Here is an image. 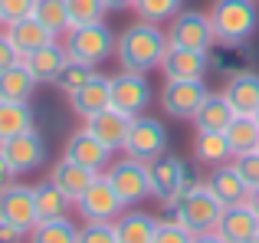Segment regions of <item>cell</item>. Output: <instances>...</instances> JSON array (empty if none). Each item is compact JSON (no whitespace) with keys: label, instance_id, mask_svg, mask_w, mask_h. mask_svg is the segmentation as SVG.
<instances>
[{"label":"cell","instance_id":"60d3db41","mask_svg":"<svg viewBox=\"0 0 259 243\" xmlns=\"http://www.w3.org/2000/svg\"><path fill=\"white\" fill-rule=\"evenodd\" d=\"M26 233L20 230V227H13V224H7V220H0V243H23Z\"/></svg>","mask_w":259,"mask_h":243},{"label":"cell","instance_id":"603a6c76","mask_svg":"<svg viewBox=\"0 0 259 243\" xmlns=\"http://www.w3.org/2000/svg\"><path fill=\"white\" fill-rule=\"evenodd\" d=\"M50 181L63 194H69L72 200H79L89 191V184L95 181V171H89V168L76 165V161H69V158H59L56 165H53V171H50Z\"/></svg>","mask_w":259,"mask_h":243},{"label":"cell","instance_id":"7a4b0ae2","mask_svg":"<svg viewBox=\"0 0 259 243\" xmlns=\"http://www.w3.org/2000/svg\"><path fill=\"white\" fill-rule=\"evenodd\" d=\"M207 17L220 46H246L259 30L256 0H213Z\"/></svg>","mask_w":259,"mask_h":243},{"label":"cell","instance_id":"8fae6325","mask_svg":"<svg viewBox=\"0 0 259 243\" xmlns=\"http://www.w3.org/2000/svg\"><path fill=\"white\" fill-rule=\"evenodd\" d=\"M121 151L132 154V158H138V161H154L158 154L167 151V128L154 115H135L132 132H128Z\"/></svg>","mask_w":259,"mask_h":243},{"label":"cell","instance_id":"e575fe53","mask_svg":"<svg viewBox=\"0 0 259 243\" xmlns=\"http://www.w3.org/2000/svg\"><path fill=\"white\" fill-rule=\"evenodd\" d=\"M95 72H99V69H92V66H85V63H76V59H69V63L63 66V72H59V79H56V89L66 92V96H72V92H76L82 83H89Z\"/></svg>","mask_w":259,"mask_h":243},{"label":"cell","instance_id":"c3c4849f","mask_svg":"<svg viewBox=\"0 0 259 243\" xmlns=\"http://www.w3.org/2000/svg\"><path fill=\"white\" fill-rule=\"evenodd\" d=\"M256 151H259V148H256Z\"/></svg>","mask_w":259,"mask_h":243},{"label":"cell","instance_id":"52a82bcc","mask_svg":"<svg viewBox=\"0 0 259 243\" xmlns=\"http://www.w3.org/2000/svg\"><path fill=\"white\" fill-rule=\"evenodd\" d=\"M210 96L207 83L203 79H164L161 86V112L167 118L177 122H194L197 109L203 105V99Z\"/></svg>","mask_w":259,"mask_h":243},{"label":"cell","instance_id":"5bb4252c","mask_svg":"<svg viewBox=\"0 0 259 243\" xmlns=\"http://www.w3.org/2000/svg\"><path fill=\"white\" fill-rule=\"evenodd\" d=\"M112 154H115L112 148L102 145L85 125L79 128V132H72L69 141H66V148H63V158L76 161V165H82V168H89V171H95V174H105V168L112 165Z\"/></svg>","mask_w":259,"mask_h":243},{"label":"cell","instance_id":"cb8c5ba5","mask_svg":"<svg viewBox=\"0 0 259 243\" xmlns=\"http://www.w3.org/2000/svg\"><path fill=\"white\" fill-rule=\"evenodd\" d=\"M194 158L200 161V165H207L210 171L227 165V161H233V148H230V141H227V132H203V128H197Z\"/></svg>","mask_w":259,"mask_h":243},{"label":"cell","instance_id":"f546056e","mask_svg":"<svg viewBox=\"0 0 259 243\" xmlns=\"http://www.w3.org/2000/svg\"><path fill=\"white\" fill-rule=\"evenodd\" d=\"M26 237H30V243H79V224L72 217L36 220Z\"/></svg>","mask_w":259,"mask_h":243},{"label":"cell","instance_id":"ac0fdd59","mask_svg":"<svg viewBox=\"0 0 259 243\" xmlns=\"http://www.w3.org/2000/svg\"><path fill=\"white\" fill-rule=\"evenodd\" d=\"M132 122H135L132 115H125V112H118L115 105H108V109L99 112V115L85 118V128L102 141V145L112 148V151H121V148H125L128 132H132Z\"/></svg>","mask_w":259,"mask_h":243},{"label":"cell","instance_id":"ba28073f","mask_svg":"<svg viewBox=\"0 0 259 243\" xmlns=\"http://www.w3.org/2000/svg\"><path fill=\"white\" fill-rule=\"evenodd\" d=\"M164 33H167V46H184V50L210 53L213 43H217L213 26H210V17L200 13V10H181L174 20H167Z\"/></svg>","mask_w":259,"mask_h":243},{"label":"cell","instance_id":"7402d4cb","mask_svg":"<svg viewBox=\"0 0 259 243\" xmlns=\"http://www.w3.org/2000/svg\"><path fill=\"white\" fill-rule=\"evenodd\" d=\"M4 33L10 36V43L20 50V56H26V53L39 50V46H46V43H53V39H59V36H53V33L46 30V26L39 23L33 13H30V17H23V20H13V23H7Z\"/></svg>","mask_w":259,"mask_h":243},{"label":"cell","instance_id":"30bf717a","mask_svg":"<svg viewBox=\"0 0 259 243\" xmlns=\"http://www.w3.org/2000/svg\"><path fill=\"white\" fill-rule=\"evenodd\" d=\"M154 102V89L148 83V72H128L118 69L112 76V105L125 115H145L148 105Z\"/></svg>","mask_w":259,"mask_h":243},{"label":"cell","instance_id":"1f68e13d","mask_svg":"<svg viewBox=\"0 0 259 243\" xmlns=\"http://www.w3.org/2000/svg\"><path fill=\"white\" fill-rule=\"evenodd\" d=\"M33 17H36L39 23H43L53 36H59V39L72 30V20H69V7H66V0H36Z\"/></svg>","mask_w":259,"mask_h":243},{"label":"cell","instance_id":"44dd1931","mask_svg":"<svg viewBox=\"0 0 259 243\" xmlns=\"http://www.w3.org/2000/svg\"><path fill=\"white\" fill-rule=\"evenodd\" d=\"M154 230H158V217H151L141 207H125L115 217V237H118V243H154Z\"/></svg>","mask_w":259,"mask_h":243},{"label":"cell","instance_id":"4316f807","mask_svg":"<svg viewBox=\"0 0 259 243\" xmlns=\"http://www.w3.org/2000/svg\"><path fill=\"white\" fill-rule=\"evenodd\" d=\"M36 86H39L36 76L23 66V59L0 72V99H7V102H30Z\"/></svg>","mask_w":259,"mask_h":243},{"label":"cell","instance_id":"484cf974","mask_svg":"<svg viewBox=\"0 0 259 243\" xmlns=\"http://www.w3.org/2000/svg\"><path fill=\"white\" fill-rule=\"evenodd\" d=\"M207 184H210V191H213L223 204H243L246 194H249V184L240 178V171L233 168V161L213 168V174L207 178Z\"/></svg>","mask_w":259,"mask_h":243},{"label":"cell","instance_id":"3957f363","mask_svg":"<svg viewBox=\"0 0 259 243\" xmlns=\"http://www.w3.org/2000/svg\"><path fill=\"white\" fill-rule=\"evenodd\" d=\"M115 39L118 36L112 33V26L102 20V23L72 26V30L63 36V46H66V53H69V59L99 69L102 63H108V59L115 56Z\"/></svg>","mask_w":259,"mask_h":243},{"label":"cell","instance_id":"6da1fadb","mask_svg":"<svg viewBox=\"0 0 259 243\" xmlns=\"http://www.w3.org/2000/svg\"><path fill=\"white\" fill-rule=\"evenodd\" d=\"M167 53V33L161 23L135 20L115 39V63L128 72H154L161 69V59Z\"/></svg>","mask_w":259,"mask_h":243},{"label":"cell","instance_id":"b9f144b4","mask_svg":"<svg viewBox=\"0 0 259 243\" xmlns=\"http://www.w3.org/2000/svg\"><path fill=\"white\" fill-rule=\"evenodd\" d=\"M190 243H227V240H223L220 233H217V227H213V230H200V233H194V240H190Z\"/></svg>","mask_w":259,"mask_h":243},{"label":"cell","instance_id":"2e32d148","mask_svg":"<svg viewBox=\"0 0 259 243\" xmlns=\"http://www.w3.org/2000/svg\"><path fill=\"white\" fill-rule=\"evenodd\" d=\"M161 72L164 79H203L210 72V53L167 46L164 59H161Z\"/></svg>","mask_w":259,"mask_h":243},{"label":"cell","instance_id":"4fadbf2b","mask_svg":"<svg viewBox=\"0 0 259 243\" xmlns=\"http://www.w3.org/2000/svg\"><path fill=\"white\" fill-rule=\"evenodd\" d=\"M76 211L82 214V220H115L125 211V200L115 194V187L108 184L105 174H95L89 191L76 200Z\"/></svg>","mask_w":259,"mask_h":243},{"label":"cell","instance_id":"7c38bea8","mask_svg":"<svg viewBox=\"0 0 259 243\" xmlns=\"http://www.w3.org/2000/svg\"><path fill=\"white\" fill-rule=\"evenodd\" d=\"M0 220L20 227L23 233L33 230V224H36V200H33L30 184H20V181H4L0 184Z\"/></svg>","mask_w":259,"mask_h":243},{"label":"cell","instance_id":"277c9868","mask_svg":"<svg viewBox=\"0 0 259 243\" xmlns=\"http://www.w3.org/2000/svg\"><path fill=\"white\" fill-rule=\"evenodd\" d=\"M223 207L227 204L210 191L207 181H197L174 207H167V214L181 220L190 233H200V230H213L217 220H220V214H223Z\"/></svg>","mask_w":259,"mask_h":243},{"label":"cell","instance_id":"836d02e7","mask_svg":"<svg viewBox=\"0 0 259 243\" xmlns=\"http://www.w3.org/2000/svg\"><path fill=\"white\" fill-rule=\"evenodd\" d=\"M69 7V20L72 26H85V23H102L108 17L105 0H66Z\"/></svg>","mask_w":259,"mask_h":243},{"label":"cell","instance_id":"f35d334b","mask_svg":"<svg viewBox=\"0 0 259 243\" xmlns=\"http://www.w3.org/2000/svg\"><path fill=\"white\" fill-rule=\"evenodd\" d=\"M233 168L240 171V178L246 181L249 187H256V184H259V151L236 154V158H233Z\"/></svg>","mask_w":259,"mask_h":243},{"label":"cell","instance_id":"ee69618b","mask_svg":"<svg viewBox=\"0 0 259 243\" xmlns=\"http://www.w3.org/2000/svg\"><path fill=\"white\" fill-rule=\"evenodd\" d=\"M246 204L253 207V214L259 217V184H256V187H249V194H246Z\"/></svg>","mask_w":259,"mask_h":243},{"label":"cell","instance_id":"bcb514c9","mask_svg":"<svg viewBox=\"0 0 259 243\" xmlns=\"http://www.w3.org/2000/svg\"><path fill=\"white\" fill-rule=\"evenodd\" d=\"M246 243H259V233H256V237H253V240H246Z\"/></svg>","mask_w":259,"mask_h":243},{"label":"cell","instance_id":"9a60e30c","mask_svg":"<svg viewBox=\"0 0 259 243\" xmlns=\"http://www.w3.org/2000/svg\"><path fill=\"white\" fill-rule=\"evenodd\" d=\"M69 105H72V112H76L82 122L92 118V115H99L102 109H108V105H112V76L95 72L89 83H82L69 96Z\"/></svg>","mask_w":259,"mask_h":243},{"label":"cell","instance_id":"74e56055","mask_svg":"<svg viewBox=\"0 0 259 243\" xmlns=\"http://www.w3.org/2000/svg\"><path fill=\"white\" fill-rule=\"evenodd\" d=\"M33 7H36V0H0V26L30 17Z\"/></svg>","mask_w":259,"mask_h":243},{"label":"cell","instance_id":"83f0119b","mask_svg":"<svg viewBox=\"0 0 259 243\" xmlns=\"http://www.w3.org/2000/svg\"><path fill=\"white\" fill-rule=\"evenodd\" d=\"M236 112L230 109L227 96L223 92H210L207 99H203V105L197 109L194 115V128H203V132H227V125L233 122Z\"/></svg>","mask_w":259,"mask_h":243},{"label":"cell","instance_id":"e0dca14e","mask_svg":"<svg viewBox=\"0 0 259 243\" xmlns=\"http://www.w3.org/2000/svg\"><path fill=\"white\" fill-rule=\"evenodd\" d=\"M66 63H69V53H66L63 39H53V43H46V46H39V50L23 56V66L36 76L39 86H56Z\"/></svg>","mask_w":259,"mask_h":243},{"label":"cell","instance_id":"d4e9b609","mask_svg":"<svg viewBox=\"0 0 259 243\" xmlns=\"http://www.w3.org/2000/svg\"><path fill=\"white\" fill-rule=\"evenodd\" d=\"M33 200H36V220H56V217H69L76 211V200L69 194H63L53 181L33 184Z\"/></svg>","mask_w":259,"mask_h":243},{"label":"cell","instance_id":"681fc988","mask_svg":"<svg viewBox=\"0 0 259 243\" xmlns=\"http://www.w3.org/2000/svg\"><path fill=\"white\" fill-rule=\"evenodd\" d=\"M256 4H259V0H256Z\"/></svg>","mask_w":259,"mask_h":243},{"label":"cell","instance_id":"d6a6232c","mask_svg":"<svg viewBox=\"0 0 259 243\" xmlns=\"http://www.w3.org/2000/svg\"><path fill=\"white\" fill-rule=\"evenodd\" d=\"M184 10V0H135L132 13L148 23H167Z\"/></svg>","mask_w":259,"mask_h":243},{"label":"cell","instance_id":"8d00e7d4","mask_svg":"<svg viewBox=\"0 0 259 243\" xmlns=\"http://www.w3.org/2000/svg\"><path fill=\"white\" fill-rule=\"evenodd\" d=\"M190 240H194V233H190L177 217H171V214H167V217H161V220H158L154 243H190Z\"/></svg>","mask_w":259,"mask_h":243},{"label":"cell","instance_id":"7dc6e473","mask_svg":"<svg viewBox=\"0 0 259 243\" xmlns=\"http://www.w3.org/2000/svg\"><path fill=\"white\" fill-rule=\"evenodd\" d=\"M256 122H259V109H256Z\"/></svg>","mask_w":259,"mask_h":243},{"label":"cell","instance_id":"d590c367","mask_svg":"<svg viewBox=\"0 0 259 243\" xmlns=\"http://www.w3.org/2000/svg\"><path fill=\"white\" fill-rule=\"evenodd\" d=\"M79 243H118V237H115V220H82Z\"/></svg>","mask_w":259,"mask_h":243},{"label":"cell","instance_id":"7bdbcfd3","mask_svg":"<svg viewBox=\"0 0 259 243\" xmlns=\"http://www.w3.org/2000/svg\"><path fill=\"white\" fill-rule=\"evenodd\" d=\"M105 7H108V13H128L135 7V0H105Z\"/></svg>","mask_w":259,"mask_h":243},{"label":"cell","instance_id":"5b68a950","mask_svg":"<svg viewBox=\"0 0 259 243\" xmlns=\"http://www.w3.org/2000/svg\"><path fill=\"white\" fill-rule=\"evenodd\" d=\"M105 178L115 187V194L125 200V207H138L151 197V165L148 161L125 154L105 168Z\"/></svg>","mask_w":259,"mask_h":243},{"label":"cell","instance_id":"8992f818","mask_svg":"<svg viewBox=\"0 0 259 243\" xmlns=\"http://www.w3.org/2000/svg\"><path fill=\"white\" fill-rule=\"evenodd\" d=\"M148 165H151V197H158L161 204H167V207H174L177 200L197 184L194 174H190V168L184 165L177 154L164 151L154 161H148Z\"/></svg>","mask_w":259,"mask_h":243},{"label":"cell","instance_id":"4dcf8cb0","mask_svg":"<svg viewBox=\"0 0 259 243\" xmlns=\"http://www.w3.org/2000/svg\"><path fill=\"white\" fill-rule=\"evenodd\" d=\"M227 141L233 148V158L236 154H246L259 148V122L256 115H233V122L227 125Z\"/></svg>","mask_w":259,"mask_h":243},{"label":"cell","instance_id":"f1b7e54d","mask_svg":"<svg viewBox=\"0 0 259 243\" xmlns=\"http://www.w3.org/2000/svg\"><path fill=\"white\" fill-rule=\"evenodd\" d=\"M33 122H36V115H33L30 102H7V99H0V141L36 128Z\"/></svg>","mask_w":259,"mask_h":243},{"label":"cell","instance_id":"ffe728a7","mask_svg":"<svg viewBox=\"0 0 259 243\" xmlns=\"http://www.w3.org/2000/svg\"><path fill=\"white\" fill-rule=\"evenodd\" d=\"M223 96H227L230 109L236 112V115H256L259 109V72H233L227 83V89H223Z\"/></svg>","mask_w":259,"mask_h":243},{"label":"cell","instance_id":"ab89813d","mask_svg":"<svg viewBox=\"0 0 259 243\" xmlns=\"http://www.w3.org/2000/svg\"><path fill=\"white\" fill-rule=\"evenodd\" d=\"M20 59H23V56H20V50L10 43V36H7V33L0 30V72L10 69V66H17Z\"/></svg>","mask_w":259,"mask_h":243},{"label":"cell","instance_id":"d6986e66","mask_svg":"<svg viewBox=\"0 0 259 243\" xmlns=\"http://www.w3.org/2000/svg\"><path fill=\"white\" fill-rule=\"evenodd\" d=\"M217 233L227 243H246L259 233V217L253 214V207L243 200V204H227L217 220Z\"/></svg>","mask_w":259,"mask_h":243},{"label":"cell","instance_id":"9c48e42d","mask_svg":"<svg viewBox=\"0 0 259 243\" xmlns=\"http://www.w3.org/2000/svg\"><path fill=\"white\" fill-rule=\"evenodd\" d=\"M46 138L36 132V128H30V132H20L13 135V138L0 141V154L7 158V165H10V171L17 174H33L39 171V168L46 165Z\"/></svg>","mask_w":259,"mask_h":243},{"label":"cell","instance_id":"f6af8a7d","mask_svg":"<svg viewBox=\"0 0 259 243\" xmlns=\"http://www.w3.org/2000/svg\"><path fill=\"white\" fill-rule=\"evenodd\" d=\"M10 178H17V174L10 171V165H7V158L0 154V184H4V181H10Z\"/></svg>","mask_w":259,"mask_h":243}]
</instances>
